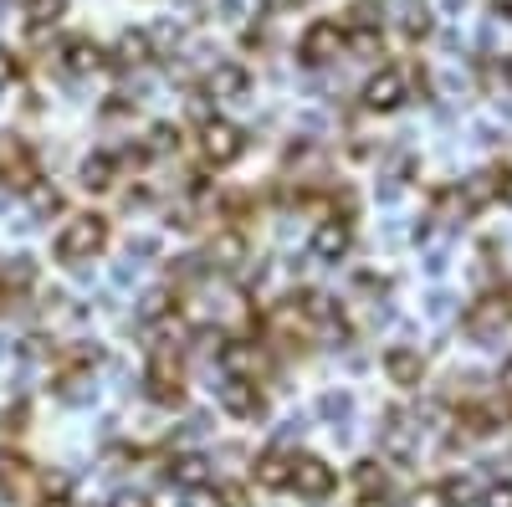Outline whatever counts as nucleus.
<instances>
[{
  "label": "nucleus",
  "instance_id": "obj_1",
  "mask_svg": "<svg viewBox=\"0 0 512 507\" xmlns=\"http://www.w3.org/2000/svg\"><path fill=\"white\" fill-rule=\"evenodd\" d=\"M103 246H108V221L103 216H72L57 236V257L62 262H93L103 257Z\"/></svg>",
  "mask_w": 512,
  "mask_h": 507
},
{
  "label": "nucleus",
  "instance_id": "obj_2",
  "mask_svg": "<svg viewBox=\"0 0 512 507\" xmlns=\"http://www.w3.org/2000/svg\"><path fill=\"white\" fill-rule=\"evenodd\" d=\"M333 467L323 456H292V482H287V492H297V497H308V502H323L328 492H333Z\"/></svg>",
  "mask_w": 512,
  "mask_h": 507
},
{
  "label": "nucleus",
  "instance_id": "obj_3",
  "mask_svg": "<svg viewBox=\"0 0 512 507\" xmlns=\"http://www.w3.org/2000/svg\"><path fill=\"white\" fill-rule=\"evenodd\" d=\"M200 149H205V159L216 164V169H226V164H236V159H241L246 139H241V129H236V123L205 118V129H200Z\"/></svg>",
  "mask_w": 512,
  "mask_h": 507
},
{
  "label": "nucleus",
  "instance_id": "obj_4",
  "mask_svg": "<svg viewBox=\"0 0 512 507\" xmlns=\"http://www.w3.org/2000/svg\"><path fill=\"white\" fill-rule=\"evenodd\" d=\"M216 400H221V410L236 415V420H256V415L267 410L262 390H256V379H236V374H226L221 385H216Z\"/></svg>",
  "mask_w": 512,
  "mask_h": 507
},
{
  "label": "nucleus",
  "instance_id": "obj_5",
  "mask_svg": "<svg viewBox=\"0 0 512 507\" xmlns=\"http://www.w3.org/2000/svg\"><path fill=\"white\" fill-rule=\"evenodd\" d=\"M144 395L154 405H180L185 400V379H180V364L169 359V354H154L149 374H144Z\"/></svg>",
  "mask_w": 512,
  "mask_h": 507
},
{
  "label": "nucleus",
  "instance_id": "obj_6",
  "mask_svg": "<svg viewBox=\"0 0 512 507\" xmlns=\"http://www.w3.org/2000/svg\"><path fill=\"white\" fill-rule=\"evenodd\" d=\"M349 246H354L349 221H338V216L318 221V231H313V257H318V262H344V257H349Z\"/></svg>",
  "mask_w": 512,
  "mask_h": 507
},
{
  "label": "nucleus",
  "instance_id": "obj_7",
  "mask_svg": "<svg viewBox=\"0 0 512 507\" xmlns=\"http://www.w3.org/2000/svg\"><path fill=\"white\" fill-rule=\"evenodd\" d=\"M338 52H344V26H338V21H313L308 36H303V62L318 67V62H328Z\"/></svg>",
  "mask_w": 512,
  "mask_h": 507
},
{
  "label": "nucleus",
  "instance_id": "obj_8",
  "mask_svg": "<svg viewBox=\"0 0 512 507\" xmlns=\"http://www.w3.org/2000/svg\"><path fill=\"white\" fill-rule=\"evenodd\" d=\"M405 103V72L400 67H384L379 77H369V88H364V108L374 113H390Z\"/></svg>",
  "mask_w": 512,
  "mask_h": 507
},
{
  "label": "nucleus",
  "instance_id": "obj_9",
  "mask_svg": "<svg viewBox=\"0 0 512 507\" xmlns=\"http://www.w3.org/2000/svg\"><path fill=\"white\" fill-rule=\"evenodd\" d=\"M354 492H359V502H364V507H384V502L395 497L390 472H384L379 461H359V467H354Z\"/></svg>",
  "mask_w": 512,
  "mask_h": 507
},
{
  "label": "nucleus",
  "instance_id": "obj_10",
  "mask_svg": "<svg viewBox=\"0 0 512 507\" xmlns=\"http://www.w3.org/2000/svg\"><path fill=\"white\" fill-rule=\"evenodd\" d=\"M502 328H507V303L502 298H482L472 313H466V333H472L477 344H492Z\"/></svg>",
  "mask_w": 512,
  "mask_h": 507
},
{
  "label": "nucleus",
  "instance_id": "obj_11",
  "mask_svg": "<svg viewBox=\"0 0 512 507\" xmlns=\"http://www.w3.org/2000/svg\"><path fill=\"white\" fill-rule=\"evenodd\" d=\"M384 374H390L395 385L415 390L420 379H425V359H420L415 349H390V354H384Z\"/></svg>",
  "mask_w": 512,
  "mask_h": 507
},
{
  "label": "nucleus",
  "instance_id": "obj_12",
  "mask_svg": "<svg viewBox=\"0 0 512 507\" xmlns=\"http://www.w3.org/2000/svg\"><path fill=\"white\" fill-rule=\"evenodd\" d=\"M169 477H175V487H185V492H200V487H210L216 482V472H210V461L205 456H175V467H169Z\"/></svg>",
  "mask_w": 512,
  "mask_h": 507
},
{
  "label": "nucleus",
  "instance_id": "obj_13",
  "mask_svg": "<svg viewBox=\"0 0 512 507\" xmlns=\"http://www.w3.org/2000/svg\"><path fill=\"white\" fill-rule=\"evenodd\" d=\"M287 482H292V456H287V451H267V456H256V487L287 492Z\"/></svg>",
  "mask_w": 512,
  "mask_h": 507
},
{
  "label": "nucleus",
  "instance_id": "obj_14",
  "mask_svg": "<svg viewBox=\"0 0 512 507\" xmlns=\"http://www.w3.org/2000/svg\"><path fill=\"white\" fill-rule=\"evenodd\" d=\"M221 364H226V374H236V379H256V364H262V354H256V344L226 338V344H221Z\"/></svg>",
  "mask_w": 512,
  "mask_h": 507
},
{
  "label": "nucleus",
  "instance_id": "obj_15",
  "mask_svg": "<svg viewBox=\"0 0 512 507\" xmlns=\"http://www.w3.org/2000/svg\"><path fill=\"white\" fill-rule=\"evenodd\" d=\"M482 502V482L477 477H446L441 482V507H477Z\"/></svg>",
  "mask_w": 512,
  "mask_h": 507
},
{
  "label": "nucleus",
  "instance_id": "obj_16",
  "mask_svg": "<svg viewBox=\"0 0 512 507\" xmlns=\"http://www.w3.org/2000/svg\"><path fill=\"white\" fill-rule=\"evenodd\" d=\"M103 62V52L93 47V41H67V47H62V67L72 72V77H82V72H93Z\"/></svg>",
  "mask_w": 512,
  "mask_h": 507
},
{
  "label": "nucleus",
  "instance_id": "obj_17",
  "mask_svg": "<svg viewBox=\"0 0 512 507\" xmlns=\"http://www.w3.org/2000/svg\"><path fill=\"white\" fill-rule=\"evenodd\" d=\"M210 93H216V98H241L246 93V72L236 62H221L216 72H210Z\"/></svg>",
  "mask_w": 512,
  "mask_h": 507
},
{
  "label": "nucleus",
  "instance_id": "obj_18",
  "mask_svg": "<svg viewBox=\"0 0 512 507\" xmlns=\"http://www.w3.org/2000/svg\"><path fill=\"white\" fill-rule=\"evenodd\" d=\"M379 446L390 451V456H410V426H405V415L395 410L390 420H384V431H379Z\"/></svg>",
  "mask_w": 512,
  "mask_h": 507
},
{
  "label": "nucleus",
  "instance_id": "obj_19",
  "mask_svg": "<svg viewBox=\"0 0 512 507\" xmlns=\"http://www.w3.org/2000/svg\"><path fill=\"white\" fill-rule=\"evenodd\" d=\"M26 205H31V216H41V221H47V216H57V210H62V195H57L52 185L31 180V185H26Z\"/></svg>",
  "mask_w": 512,
  "mask_h": 507
},
{
  "label": "nucleus",
  "instance_id": "obj_20",
  "mask_svg": "<svg viewBox=\"0 0 512 507\" xmlns=\"http://www.w3.org/2000/svg\"><path fill=\"white\" fill-rule=\"evenodd\" d=\"M82 185H88V190H108V185H113V159H108V154L82 159Z\"/></svg>",
  "mask_w": 512,
  "mask_h": 507
},
{
  "label": "nucleus",
  "instance_id": "obj_21",
  "mask_svg": "<svg viewBox=\"0 0 512 507\" xmlns=\"http://www.w3.org/2000/svg\"><path fill=\"white\" fill-rule=\"evenodd\" d=\"M31 26L41 31V26H52V21H62V11H67V0H31Z\"/></svg>",
  "mask_w": 512,
  "mask_h": 507
},
{
  "label": "nucleus",
  "instance_id": "obj_22",
  "mask_svg": "<svg viewBox=\"0 0 512 507\" xmlns=\"http://www.w3.org/2000/svg\"><path fill=\"white\" fill-rule=\"evenodd\" d=\"M241 251H246V246H241V236H221L216 246H210V257H216L221 267H236V262H241Z\"/></svg>",
  "mask_w": 512,
  "mask_h": 507
},
{
  "label": "nucleus",
  "instance_id": "obj_23",
  "mask_svg": "<svg viewBox=\"0 0 512 507\" xmlns=\"http://www.w3.org/2000/svg\"><path fill=\"white\" fill-rule=\"evenodd\" d=\"M118 52H123V62H144L149 57V36H123Z\"/></svg>",
  "mask_w": 512,
  "mask_h": 507
},
{
  "label": "nucleus",
  "instance_id": "obj_24",
  "mask_svg": "<svg viewBox=\"0 0 512 507\" xmlns=\"http://www.w3.org/2000/svg\"><path fill=\"white\" fill-rule=\"evenodd\" d=\"M349 410H354V400H349V395H323V415H328V420H344Z\"/></svg>",
  "mask_w": 512,
  "mask_h": 507
},
{
  "label": "nucleus",
  "instance_id": "obj_25",
  "mask_svg": "<svg viewBox=\"0 0 512 507\" xmlns=\"http://www.w3.org/2000/svg\"><path fill=\"white\" fill-rule=\"evenodd\" d=\"M482 507H512V482H497L482 492Z\"/></svg>",
  "mask_w": 512,
  "mask_h": 507
},
{
  "label": "nucleus",
  "instance_id": "obj_26",
  "mask_svg": "<svg viewBox=\"0 0 512 507\" xmlns=\"http://www.w3.org/2000/svg\"><path fill=\"white\" fill-rule=\"evenodd\" d=\"M164 149H175V129H149V154H164Z\"/></svg>",
  "mask_w": 512,
  "mask_h": 507
},
{
  "label": "nucleus",
  "instance_id": "obj_27",
  "mask_svg": "<svg viewBox=\"0 0 512 507\" xmlns=\"http://www.w3.org/2000/svg\"><path fill=\"white\" fill-rule=\"evenodd\" d=\"M466 431H472V436H487V431H492V415H487V410H472V415H466Z\"/></svg>",
  "mask_w": 512,
  "mask_h": 507
},
{
  "label": "nucleus",
  "instance_id": "obj_28",
  "mask_svg": "<svg viewBox=\"0 0 512 507\" xmlns=\"http://www.w3.org/2000/svg\"><path fill=\"white\" fill-rule=\"evenodd\" d=\"M216 502L221 507H246V492L241 487H216Z\"/></svg>",
  "mask_w": 512,
  "mask_h": 507
},
{
  "label": "nucleus",
  "instance_id": "obj_29",
  "mask_svg": "<svg viewBox=\"0 0 512 507\" xmlns=\"http://www.w3.org/2000/svg\"><path fill=\"white\" fill-rule=\"evenodd\" d=\"M16 72H21V62H16V57H11L6 47H0V82H11Z\"/></svg>",
  "mask_w": 512,
  "mask_h": 507
},
{
  "label": "nucleus",
  "instance_id": "obj_30",
  "mask_svg": "<svg viewBox=\"0 0 512 507\" xmlns=\"http://www.w3.org/2000/svg\"><path fill=\"white\" fill-rule=\"evenodd\" d=\"M113 507H149V502H144L139 492H118V497H113Z\"/></svg>",
  "mask_w": 512,
  "mask_h": 507
},
{
  "label": "nucleus",
  "instance_id": "obj_31",
  "mask_svg": "<svg viewBox=\"0 0 512 507\" xmlns=\"http://www.w3.org/2000/svg\"><path fill=\"white\" fill-rule=\"evenodd\" d=\"M502 395H507V400H512V359H507V364H502Z\"/></svg>",
  "mask_w": 512,
  "mask_h": 507
},
{
  "label": "nucleus",
  "instance_id": "obj_32",
  "mask_svg": "<svg viewBox=\"0 0 512 507\" xmlns=\"http://www.w3.org/2000/svg\"><path fill=\"white\" fill-rule=\"evenodd\" d=\"M497 195H502V200L512 205V175H502V180H497Z\"/></svg>",
  "mask_w": 512,
  "mask_h": 507
}]
</instances>
